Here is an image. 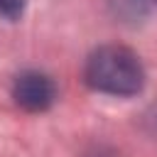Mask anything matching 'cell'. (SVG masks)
<instances>
[{"label":"cell","mask_w":157,"mask_h":157,"mask_svg":"<svg viewBox=\"0 0 157 157\" xmlns=\"http://www.w3.org/2000/svg\"><path fill=\"white\" fill-rule=\"evenodd\" d=\"M86 83L108 96H135L142 91L145 69L137 54L120 44H105L88 54L83 66Z\"/></svg>","instance_id":"cell-1"},{"label":"cell","mask_w":157,"mask_h":157,"mask_svg":"<svg viewBox=\"0 0 157 157\" xmlns=\"http://www.w3.org/2000/svg\"><path fill=\"white\" fill-rule=\"evenodd\" d=\"M27 0H0V15L7 20H17L25 12Z\"/></svg>","instance_id":"cell-3"},{"label":"cell","mask_w":157,"mask_h":157,"mask_svg":"<svg viewBox=\"0 0 157 157\" xmlns=\"http://www.w3.org/2000/svg\"><path fill=\"white\" fill-rule=\"evenodd\" d=\"M142 5H152V7H157V0H140Z\"/></svg>","instance_id":"cell-4"},{"label":"cell","mask_w":157,"mask_h":157,"mask_svg":"<svg viewBox=\"0 0 157 157\" xmlns=\"http://www.w3.org/2000/svg\"><path fill=\"white\" fill-rule=\"evenodd\" d=\"M12 98L20 108L29 113H42L52 108L56 98V86L42 71H22L12 81Z\"/></svg>","instance_id":"cell-2"}]
</instances>
